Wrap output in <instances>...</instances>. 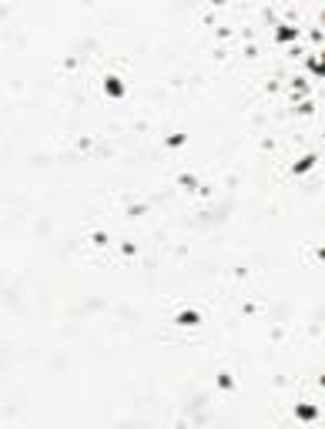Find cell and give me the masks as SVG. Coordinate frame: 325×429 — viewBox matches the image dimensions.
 Returning <instances> with one entry per match:
<instances>
[{
    "label": "cell",
    "mask_w": 325,
    "mask_h": 429,
    "mask_svg": "<svg viewBox=\"0 0 325 429\" xmlns=\"http://www.w3.org/2000/svg\"><path fill=\"white\" fill-rule=\"evenodd\" d=\"M214 4H222V0H214Z\"/></svg>",
    "instance_id": "obj_5"
},
{
    "label": "cell",
    "mask_w": 325,
    "mask_h": 429,
    "mask_svg": "<svg viewBox=\"0 0 325 429\" xmlns=\"http://www.w3.org/2000/svg\"><path fill=\"white\" fill-rule=\"evenodd\" d=\"M104 90H108V94H114V98H121V94H124L121 78H108V80H104Z\"/></svg>",
    "instance_id": "obj_1"
},
{
    "label": "cell",
    "mask_w": 325,
    "mask_h": 429,
    "mask_svg": "<svg viewBox=\"0 0 325 429\" xmlns=\"http://www.w3.org/2000/svg\"><path fill=\"white\" fill-rule=\"evenodd\" d=\"M198 322V312H181V326H194Z\"/></svg>",
    "instance_id": "obj_3"
},
{
    "label": "cell",
    "mask_w": 325,
    "mask_h": 429,
    "mask_svg": "<svg viewBox=\"0 0 325 429\" xmlns=\"http://www.w3.org/2000/svg\"><path fill=\"white\" fill-rule=\"evenodd\" d=\"M295 34H298V30H295L292 24H282V27H278V40H292Z\"/></svg>",
    "instance_id": "obj_2"
},
{
    "label": "cell",
    "mask_w": 325,
    "mask_h": 429,
    "mask_svg": "<svg viewBox=\"0 0 325 429\" xmlns=\"http://www.w3.org/2000/svg\"><path fill=\"white\" fill-rule=\"evenodd\" d=\"M312 164H315V154H308V158H302L295 164V171H305V168H312Z\"/></svg>",
    "instance_id": "obj_4"
}]
</instances>
